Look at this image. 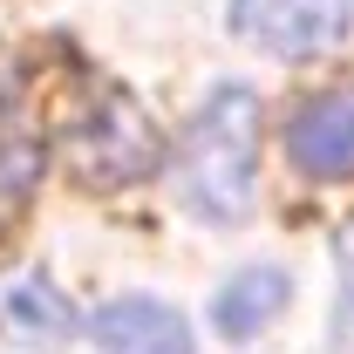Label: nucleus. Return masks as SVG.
<instances>
[{
	"mask_svg": "<svg viewBox=\"0 0 354 354\" xmlns=\"http://www.w3.org/2000/svg\"><path fill=\"white\" fill-rule=\"evenodd\" d=\"M232 35L266 55H320L354 35V0H232Z\"/></svg>",
	"mask_w": 354,
	"mask_h": 354,
	"instance_id": "7ed1b4c3",
	"label": "nucleus"
},
{
	"mask_svg": "<svg viewBox=\"0 0 354 354\" xmlns=\"http://www.w3.org/2000/svg\"><path fill=\"white\" fill-rule=\"evenodd\" d=\"M0 334L21 341V348H62L75 334V307L41 266L0 272Z\"/></svg>",
	"mask_w": 354,
	"mask_h": 354,
	"instance_id": "39448f33",
	"label": "nucleus"
},
{
	"mask_svg": "<svg viewBox=\"0 0 354 354\" xmlns=\"http://www.w3.org/2000/svg\"><path fill=\"white\" fill-rule=\"evenodd\" d=\"M88 341L102 354H198L191 348V327L184 313H171L164 300H109V307L88 320Z\"/></svg>",
	"mask_w": 354,
	"mask_h": 354,
	"instance_id": "423d86ee",
	"label": "nucleus"
},
{
	"mask_svg": "<svg viewBox=\"0 0 354 354\" xmlns=\"http://www.w3.org/2000/svg\"><path fill=\"white\" fill-rule=\"evenodd\" d=\"M279 307H286V272H272V266H245V272L218 293L212 320H218V334H232V341H252Z\"/></svg>",
	"mask_w": 354,
	"mask_h": 354,
	"instance_id": "0eeeda50",
	"label": "nucleus"
},
{
	"mask_svg": "<svg viewBox=\"0 0 354 354\" xmlns=\"http://www.w3.org/2000/svg\"><path fill=\"white\" fill-rule=\"evenodd\" d=\"M68 164H75V177L95 184V191L136 184V177H150L164 164V136L150 130V116H143L136 95L95 88V102L68 123Z\"/></svg>",
	"mask_w": 354,
	"mask_h": 354,
	"instance_id": "f03ea898",
	"label": "nucleus"
},
{
	"mask_svg": "<svg viewBox=\"0 0 354 354\" xmlns=\"http://www.w3.org/2000/svg\"><path fill=\"white\" fill-rule=\"evenodd\" d=\"M177 198L212 225H239L259 198V95L218 88L177 143Z\"/></svg>",
	"mask_w": 354,
	"mask_h": 354,
	"instance_id": "f257e3e1",
	"label": "nucleus"
},
{
	"mask_svg": "<svg viewBox=\"0 0 354 354\" xmlns=\"http://www.w3.org/2000/svg\"><path fill=\"white\" fill-rule=\"evenodd\" d=\"M334 266H341V300H334V327H341V341L354 348V225L341 232V245H334Z\"/></svg>",
	"mask_w": 354,
	"mask_h": 354,
	"instance_id": "6e6552de",
	"label": "nucleus"
},
{
	"mask_svg": "<svg viewBox=\"0 0 354 354\" xmlns=\"http://www.w3.org/2000/svg\"><path fill=\"white\" fill-rule=\"evenodd\" d=\"M286 157L320 184L354 171V88H327L286 116Z\"/></svg>",
	"mask_w": 354,
	"mask_h": 354,
	"instance_id": "20e7f679",
	"label": "nucleus"
}]
</instances>
